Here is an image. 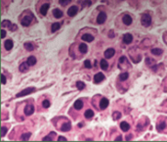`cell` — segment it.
Instances as JSON below:
<instances>
[{"label": "cell", "mask_w": 167, "mask_h": 142, "mask_svg": "<svg viewBox=\"0 0 167 142\" xmlns=\"http://www.w3.org/2000/svg\"><path fill=\"white\" fill-rule=\"evenodd\" d=\"M141 23L144 27H148L151 24V17L148 14H143L141 18Z\"/></svg>", "instance_id": "obj_1"}, {"label": "cell", "mask_w": 167, "mask_h": 142, "mask_svg": "<svg viewBox=\"0 0 167 142\" xmlns=\"http://www.w3.org/2000/svg\"><path fill=\"white\" fill-rule=\"evenodd\" d=\"M34 91H35V88H34V87H27V88H25L23 91L19 92L16 96H17V97L26 96V95H28V94H30V93H32V92H34Z\"/></svg>", "instance_id": "obj_2"}, {"label": "cell", "mask_w": 167, "mask_h": 142, "mask_svg": "<svg viewBox=\"0 0 167 142\" xmlns=\"http://www.w3.org/2000/svg\"><path fill=\"white\" fill-rule=\"evenodd\" d=\"M33 112H34V107H33L32 104H28V105L25 107V114H26L27 116L32 115Z\"/></svg>", "instance_id": "obj_3"}, {"label": "cell", "mask_w": 167, "mask_h": 142, "mask_svg": "<svg viewBox=\"0 0 167 142\" xmlns=\"http://www.w3.org/2000/svg\"><path fill=\"white\" fill-rule=\"evenodd\" d=\"M106 20H107V15L104 12H101L97 17V23L98 24H104L106 22Z\"/></svg>", "instance_id": "obj_4"}, {"label": "cell", "mask_w": 167, "mask_h": 142, "mask_svg": "<svg viewBox=\"0 0 167 142\" xmlns=\"http://www.w3.org/2000/svg\"><path fill=\"white\" fill-rule=\"evenodd\" d=\"M31 21H32V17L31 16H26L22 20V25L24 27H28L31 24Z\"/></svg>", "instance_id": "obj_5"}, {"label": "cell", "mask_w": 167, "mask_h": 142, "mask_svg": "<svg viewBox=\"0 0 167 142\" xmlns=\"http://www.w3.org/2000/svg\"><path fill=\"white\" fill-rule=\"evenodd\" d=\"M104 80H105V76H104L102 73H98V74H96L95 77H94V82H95V83H100V82H102Z\"/></svg>", "instance_id": "obj_6"}, {"label": "cell", "mask_w": 167, "mask_h": 142, "mask_svg": "<svg viewBox=\"0 0 167 142\" xmlns=\"http://www.w3.org/2000/svg\"><path fill=\"white\" fill-rule=\"evenodd\" d=\"M77 12H78V8L76 6H71L67 11V15L69 17H73V16H75L77 14Z\"/></svg>", "instance_id": "obj_7"}, {"label": "cell", "mask_w": 167, "mask_h": 142, "mask_svg": "<svg viewBox=\"0 0 167 142\" xmlns=\"http://www.w3.org/2000/svg\"><path fill=\"white\" fill-rule=\"evenodd\" d=\"M109 104H110V102H109V100L107 98H102V100L100 101V108L102 110H105V109L108 108Z\"/></svg>", "instance_id": "obj_8"}, {"label": "cell", "mask_w": 167, "mask_h": 142, "mask_svg": "<svg viewBox=\"0 0 167 142\" xmlns=\"http://www.w3.org/2000/svg\"><path fill=\"white\" fill-rule=\"evenodd\" d=\"M132 40H133V36H132L131 33H126V34H124V36H123V42H124V43L130 44V43L132 42Z\"/></svg>", "instance_id": "obj_9"}, {"label": "cell", "mask_w": 167, "mask_h": 142, "mask_svg": "<svg viewBox=\"0 0 167 142\" xmlns=\"http://www.w3.org/2000/svg\"><path fill=\"white\" fill-rule=\"evenodd\" d=\"M49 7H50V5H49L48 3L43 4V5L41 6V8H40V13H41V15H43V16L47 15V12H48V10H49Z\"/></svg>", "instance_id": "obj_10"}, {"label": "cell", "mask_w": 167, "mask_h": 142, "mask_svg": "<svg viewBox=\"0 0 167 142\" xmlns=\"http://www.w3.org/2000/svg\"><path fill=\"white\" fill-rule=\"evenodd\" d=\"M114 53H115V50L113 48H109L108 50L105 51V57L108 58V59L109 58H111L114 55Z\"/></svg>", "instance_id": "obj_11"}, {"label": "cell", "mask_w": 167, "mask_h": 142, "mask_svg": "<svg viewBox=\"0 0 167 142\" xmlns=\"http://www.w3.org/2000/svg\"><path fill=\"white\" fill-rule=\"evenodd\" d=\"M82 40H84V41H87V42H91L94 40V36L90 33H85V34H83L82 35Z\"/></svg>", "instance_id": "obj_12"}, {"label": "cell", "mask_w": 167, "mask_h": 142, "mask_svg": "<svg viewBox=\"0 0 167 142\" xmlns=\"http://www.w3.org/2000/svg\"><path fill=\"white\" fill-rule=\"evenodd\" d=\"M122 22L126 25V26H129L132 24V18L129 16V15H124L123 18H122Z\"/></svg>", "instance_id": "obj_13"}, {"label": "cell", "mask_w": 167, "mask_h": 142, "mask_svg": "<svg viewBox=\"0 0 167 142\" xmlns=\"http://www.w3.org/2000/svg\"><path fill=\"white\" fill-rule=\"evenodd\" d=\"M53 15H54L55 18L60 19V18L63 17V11L60 10V9H58V8H56V9H54V11H53Z\"/></svg>", "instance_id": "obj_14"}, {"label": "cell", "mask_w": 167, "mask_h": 142, "mask_svg": "<svg viewBox=\"0 0 167 142\" xmlns=\"http://www.w3.org/2000/svg\"><path fill=\"white\" fill-rule=\"evenodd\" d=\"M13 46H14V43H13L12 39H8V40L5 41V48H6V50H8V51L11 50L13 48Z\"/></svg>", "instance_id": "obj_15"}, {"label": "cell", "mask_w": 167, "mask_h": 142, "mask_svg": "<svg viewBox=\"0 0 167 142\" xmlns=\"http://www.w3.org/2000/svg\"><path fill=\"white\" fill-rule=\"evenodd\" d=\"M70 128H71L70 122H65V123L62 124L61 130H62V131H68V130H70Z\"/></svg>", "instance_id": "obj_16"}, {"label": "cell", "mask_w": 167, "mask_h": 142, "mask_svg": "<svg viewBox=\"0 0 167 142\" xmlns=\"http://www.w3.org/2000/svg\"><path fill=\"white\" fill-rule=\"evenodd\" d=\"M120 128H121V130H122V131H128V130H129V128H130V125H129V123H128V122H121V123H120Z\"/></svg>", "instance_id": "obj_17"}, {"label": "cell", "mask_w": 167, "mask_h": 142, "mask_svg": "<svg viewBox=\"0 0 167 142\" xmlns=\"http://www.w3.org/2000/svg\"><path fill=\"white\" fill-rule=\"evenodd\" d=\"M27 62H28V64L29 66H34L36 64V58L34 56H30V57H28V59Z\"/></svg>", "instance_id": "obj_18"}, {"label": "cell", "mask_w": 167, "mask_h": 142, "mask_svg": "<svg viewBox=\"0 0 167 142\" xmlns=\"http://www.w3.org/2000/svg\"><path fill=\"white\" fill-rule=\"evenodd\" d=\"M28 62H24V63H22L21 65H20V71L21 72H26V71L28 69Z\"/></svg>", "instance_id": "obj_19"}, {"label": "cell", "mask_w": 167, "mask_h": 142, "mask_svg": "<svg viewBox=\"0 0 167 142\" xmlns=\"http://www.w3.org/2000/svg\"><path fill=\"white\" fill-rule=\"evenodd\" d=\"M87 50H88V47H87V45H86L85 43H81V44L79 45V51H80L81 53H86Z\"/></svg>", "instance_id": "obj_20"}, {"label": "cell", "mask_w": 167, "mask_h": 142, "mask_svg": "<svg viewBox=\"0 0 167 142\" xmlns=\"http://www.w3.org/2000/svg\"><path fill=\"white\" fill-rule=\"evenodd\" d=\"M151 53L153 55H155V56H159V55H161L163 53V51L161 49H159V48H152L151 49Z\"/></svg>", "instance_id": "obj_21"}, {"label": "cell", "mask_w": 167, "mask_h": 142, "mask_svg": "<svg viewBox=\"0 0 167 142\" xmlns=\"http://www.w3.org/2000/svg\"><path fill=\"white\" fill-rule=\"evenodd\" d=\"M82 107H83L82 101H81V100H76L75 103H74V108H75L76 110H80V109H82Z\"/></svg>", "instance_id": "obj_22"}, {"label": "cell", "mask_w": 167, "mask_h": 142, "mask_svg": "<svg viewBox=\"0 0 167 142\" xmlns=\"http://www.w3.org/2000/svg\"><path fill=\"white\" fill-rule=\"evenodd\" d=\"M85 118L86 119H91V118H93L94 117V111H92V110H87L86 112H85Z\"/></svg>", "instance_id": "obj_23"}, {"label": "cell", "mask_w": 167, "mask_h": 142, "mask_svg": "<svg viewBox=\"0 0 167 142\" xmlns=\"http://www.w3.org/2000/svg\"><path fill=\"white\" fill-rule=\"evenodd\" d=\"M25 48L28 51H32L34 49V46H33V44H31V42H26L25 43Z\"/></svg>", "instance_id": "obj_24"}, {"label": "cell", "mask_w": 167, "mask_h": 142, "mask_svg": "<svg viewBox=\"0 0 167 142\" xmlns=\"http://www.w3.org/2000/svg\"><path fill=\"white\" fill-rule=\"evenodd\" d=\"M100 66H101L102 70H105V71L108 70V68H109V64H108V62L106 60H102L101 63H100Z\"/></svg>", "instance_id": "obj_25"}, {"label": "cell", "mask_w": 167, "mask_h": 142, "mask_svg": "<svg viewBox=\"0 0 167 142\" xmlns=\"http://www.w3.org/2000/svg\"><path fill=\"white\" fill-rule=\"evenodd\" d=\"M128 77H129L128 73L124 72V73H122V74H120V75H119V80H120L121 81H125L128 79Z\"/></svg>", "instance_id": "obj_26"}, {"label": "cell", "mask_w": 167, "mask_h": 142, "mask_svg": "<svg viewBox=\"0 0 167 142\" xmlns=\"http://www.w3.org/2000/svg\"><path fill=\"white\" fill-rule=\"evenodd\" d=\"M76 87L79 90H83V89L85 88V83L83 82V81H77L76 82Z\"/></svg>", "instance_id": "obj_27"}, {"label": "cell", "mask_w": 167, "mask_h": 142, "mask_svg": "<svg viewBox=\"0 0 167 142\" xmlns=\"http://www.w3.org/2000/svg\"><path fill=\"white\" fill-rule=\"evenodd\" d=\"M60 28H61V24H59V23H55V24H53V25H52L51 30H52V31H53V32H55L56 30H60Z\"/></svg>", "instance_id": "obj_28"}, {"label": "cell", "mask_w": 167, "mask_h": 142, "mask_svg": "<svg viewBox=\"0 0 167 142\" xmlns=\"http://www.w3.org/2000/svg\"><path fill=\"white\" fill-rule=\"evenodd\" d=\"M52 136H56V133H55V132H51L48 136H45V137L43 138V140H44V141H52V140H53Z\"/></svg>", "instance_id": "obj_29"}, {"label": "cell", "mask_w": 167, "mask_h": 142, "mask_svg": "<svg viewBox=\"0 0 167 142\" xmlns=\"http://www.w3.org/2000/svg\"><path fill=\"white\" fill-rule=\"evenodd\" d=\"M120 118H121V114H120L119 112H114V113L112 114V119H113V120L116 121V120H119Z\"/></svg>", "instance_id": "obj_30"}, {"label": "cell", "mask_w": 167, "mask_h": 142, "mask_svg": "<svg viewBox=\"0 0 167 142\" xmlns=\"http://www.w3.org/2000/svg\"><path fill=\"white\" fill-rule=\"evenodd\" d=\"M30 135H31V133H30V132L25 133V134H23V135L21 136V139H22V140H28V139H29V137H30Z\"/></svg>", "instance_id": "obj_31"}, {"label": "cell", "mask_w": 167, "mask_h": 142, "mask_svg": "<svg viewBox=\"0 0 167 142\" xmlns=\"http://www.w3.org/2000/svg\"><path fill=\"white\" fill-rule=\"evenodd\" d=\"M11 26H12V24H11L10 21H2V27H3V28H4V27H9V28H11Z\"/></svg>", "instance_id": "obj_32"}, {"label": "cell", "mask_w": 167, "mask_h": 142, "mask_svg": "<svg viewBox=\"0 0 167 142\" xmlns=\"http://www.w3.org/2000/svg\"><path fill=\"white\" fill-rule=\"evenodd\" d=\"M7 131H8V128L6 126H1V136L2 137L5 136V134H6Z\"/></svg>", "instance_id": "obj_33"}, {"label": "cell", "mask_w": 167, "mask_h": 142, "mask_svg": "<svg viewBox=\"0 0 167 142\" xmlns=\"http://www.w3.org/2000/svg\"><path fill=\"white\" fill-rule=\"evenodd\" d=\"M42 106H43L44 108H49V107H50V101H49V100H44V101L42 102Z\"/></svg>", "instance_id": "obj_34"}, {"label": "cell", "mask_w": 167, "mask_h": 142, "mask_svg": "<svg viewBox=\"0 0 167 142\" xmlns=\"http://www.w3.org/2000/svg\"><path fill=\"white\" fill-rule=\"evenodd\" d=\"M165 126H166V123H165V122H161V123H159V124L157 125V129H158V130H162V129L165 128Z\"/></svg>", "instance_id": "obj_35"}, {"label": "cell", "mask_w": 167, "mask_h": 142, "mask_svg": "<svg viewBox=\"0 0 167 142\" xmlns=\"http://www.w3.org/2000/svg\"><path fill=\"white\" fill-rule=\"evenodd\" d=\"M70 1H71V0H60V4L63 5V6H65V5H67Z\"/></svg>", "instance_id": "obj_36"}, {"label": "cell", "mask_w": 167, "mask_h": 142, "mask_svg": "<svg viewBox=\"0 0 167 142\" xmlns=\"http://www.w3.org/2000/svg\"><path fill=\"white\" fill-rule=\"evenodd\" d=\"M84 66H85V68H87V69H91V67H92V65H91L90 61H88V60L84 62Z\"/></svg>", "instance_id": "obj_37"}, {"label": "cell", "mask_w": 167, "mask_h": 142, "mask_svg": "<svg viewBox=\"0 0 167 142\" xmlns=\"http://www.w3.org/2000/svg\"><path fill=\"white\" fill-rule=\"evenodd\" d=\"M1 79H2V81H2V84H5V83H6V77H5L3 74H2Z\"/></svg>", "instance_id": "obj_38"}, {"label": "cell", "mask_w": 167, "mask_h": 142, "mask_svg": "<svg viewBox=\"0 0 167 142\" xmlns=\"http://www.w3.org/2000/svg\"><path fill=\"white\" fill-rule=\"evenodd\" d=\"M5 35H6V31H5L4 30H1V37H2V38H4V37H5Z\"/></svg>", "instance_id": "obj_39"}, {"label": "cell", "mask_w": 167, "mask_h": 142, "mask_svg": "<svg viewBox=\"0 0 167 142\" xmlns=\"http://www.w3.org/2000/svg\"><path fill=\"white\" fill-rule=\"evenodd\" d=\"M119 62H120V63H122V62H126V58H125L124 56H122V57L119 59Z\"/></svg>", "instance_id": "obj_40"}, {"label": "cell", "mask_w": 167, "mask_h": 142, "mask_svg": "<svg viewBox=\"0 0 167 142\" xmlns=\"http://www.w3.org/2000/svg\"><path fill=\"white\" fill-rule=\"evenodd\" d=\"M58 140H59V141H62V140H65H65H66V138H65V137H64V136H59Z\"/></svg>", "instance_id": "obj_41"}, {"label": "cell", "mask_w": 167, "mask_h": 142, "mask_svg": "<svg viewBox=\"0 0 167 142\" xmlns=\"http://www.w3.org/2000/svg\"><path fill=\"white\" fill-rule=\"evenodd\" d=\"M10 29H11V30H17V26L16 25H13V26H11Z\"/></svg>", "instance_id": "obj_42"}, {"label": "cell", "mask_w": 167, "mask_h": 142, "mask_svg": "<svg viewBox=\"0 0 167 142\" xmlns=\"http://www.w3.org/2000/svg\"><path fill=\"white\" fill-rule=\"evenodd\" d=\"M90 4H91V2L87 0V2H84V3H83V6H86V5H87V6H89Z\"/></svg>", "instance_id": "obj_43"}, {"label": "cell", "mask_w": 167, "mask_h": 142, "mask_svg": "<svg viewBox=\"0 0 167 142\" xmlns=\"http://www.w3.org/2000/svg\"><path fill=\"white\" fill-rule=\"evenodd\" d=\"M115 140H116V141H117V140H119V141H120V140H122V136H120V135H119V136H117V137L115 138Z\"/></svg>", "instance_id": "obj_44"}]
</instances>
